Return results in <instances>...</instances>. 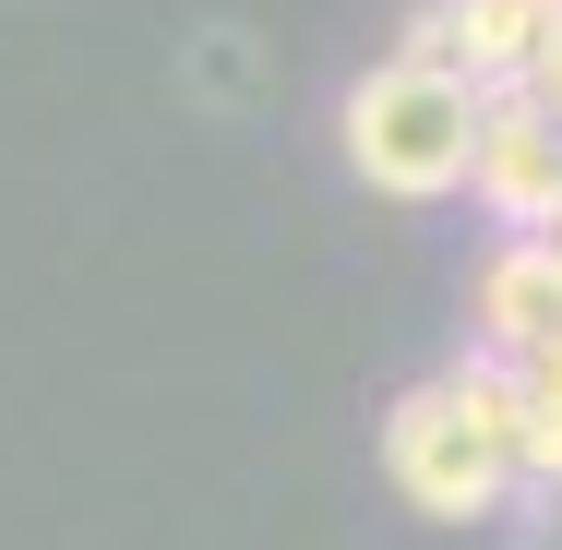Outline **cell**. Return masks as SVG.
I'll list each match as a JSON object with an SVG mask.
<instances>
[{
    "mask_svg": "<svg viewBox=\"0 0 562 550\" xmlns=\"http://www.w3.org/2000/svg\"><path fill=\"white\" fill-rule=\"evenodd\" d=\"M383 479L431 527H503L527 491V383L503 359H443L383 407Z\"/></svg>",
    "mask_w": 562,
    "mask_h": 550,
    "instance_id": "1",
    "label": "cell"
},
{
    "mask_svg": "<svg viewBox=\"0 0 562 550\" xmlns=\"http://www.w3.org/2000/svg\"><path fill=\"white\" fill-rule=\"evenodd\" d=\"M479 120H491V97L467 72L383 48L336 97V156H347V180L383 192V204H454L467 168H479Z\"/></svg>",
    "mask_w": 562,
    "mask_h": 550,
    "instance_id": "2",
    "label": "cell"
},
{
    "mask_svg": "<svg viewBox=\"0 0 562 550\" xmlns=\"http://www.w3.org/2000/svg\"><path fill=\"white\" fill-rule=\"evenodd\" d=\"M467 347L503 371L562 347V239H491V263L467 276Z\"/></svg>",
    "mask_w": 562,
    "mask_h": 550,
    "instance_id": "5",
    "label": "cell"
},
{
    "mask_svg": "<svg viewBox=\"0 0 562 550\" xmlns=\"http://www.w3.org/2000/svg\"><path fill=\"white\" fill-rule=\"evenodd\" d=\"M515 550H562V479H539V491H515Z\"/></svg>",
    "mask_w": 562,
    "mask_h": 550,
    "instance_id": "6",
    "label": "cell"
},
{
    "mask_svg": "<svg viewBox=\"0 0 562 550\" xmlns=\"http://www.w3.org/2000/svg\"><path fill=\"white\" fill-rule=\"evenodd\" d=\"M551 24H562V0H419V12L395 24V60H443L479 97H515V85L539 72Z\"/></svg>",
    "mask_w": 562,
    "mask_h": 550,
    "instance_id": "3",
    "label": "cell"
},
{
    "mask_svg": "<svg viewBox=\"0 0 562 550\" xmlns=\"http://www.w3.org/2000/svg\"><path fill=\"white\" fill-rule=\"evenodd\" d=\"M467 192H479V216L503 227V239H551V227H562V109H539L527 85L491 97Z\"/></svg>",
    "mask_w": 562,
    "mask_h": 550,
    "instance_id": "4",
    "label": "cell"
}]
</instances>
